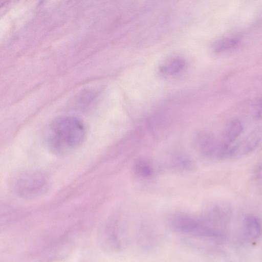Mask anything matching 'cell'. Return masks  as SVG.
Returning <instances> with one entry per match:
<instances>
[{
	"instance_id": "1",
	"label": "cell",
	"mask_w": 262,
	"mask_h": 262,
	"mask_svg": "<svg viewBox=\"0 0 262 262\" xmlns=\"http://www.w3.org/2000/svg\"><path fill=\"white\" fill-rule=\"evenodd\" d=\"M86 137V128L77 117L62 116L50 125L47 142L49 148L55 154L63 155L78 148Z\"/></svg>"
},
{
	"instance_id": "2",
	"label": "cell",
	"mask_w": 262,
	"mask_h": 262,
	"mask_svg": "<svg viewBox=\"0 0 262 262\" xmlns=\"http://www.w3.org/2000/svg\"><path fill=\"white\" fill-rule=\"evenodd\" d=\"M46 186V179L37 172L25 173L18 178L16 183L17 193L26 198L37 196L45 190Z\"/></svg>"
},
{
	"instance_id": "3",
	"label": "cell",
	"mask_w": 262,
	"mask_h": 262,
	"mask_svg": "<svg viewBox=\"0 0 262 262\" xmlns=\"http://www.w3.org/2000/svg\"><path fill=\"white\" fill-rule=\"evenodd\" d=\"M231 144L209 134L203 135L199 140V147L203 154L213 158L230 157L232 146Z\"/></svg>"
},
{
	"instance_id": "4",
	"label": "cell",
	"mask_w": 262,
	"mask_h": 262,
	"mask_svg": "<svg viewBox=\"0 0 262 262\" xmlns=\"http://www.w3.org/2000/svg\"><path fill=\"white\" fill-rule=\"evenodd\" d=\"M262 138L260 131L255 130L249 133L231 148V157H239L250 153L259 144Z\"/></svg>"
},
{
	"instance_id": "5",
	"label": "cell",
	"mask_w": 262,
	"mask_h": 262,
	"mask_svg": "<svg viewBox=\"0 0 262 262\" xmlns=\"http://www.w3.org/2000/svg\"><path fill=\"white\" fill-rule=\"evenodd\" d=\"M243 234L250 240L256 239L261 234V225L258 219L253 216L246 217L243 223Z\"/></svg>"
},
{
	"instance_id": "6",
	"label": "cell",
	"mask_w": 262,
	"mask_h": 262,
	"mask_svg": "<svg viewBox=\"0 0 262 262\" xmlns=\"http://www.w3.org/2000/svg\"><path fill=\"white\" fill-rule=\"evenodd\" d=\"M243 130V125L238 119H233L226 125L223 131V140L231 144L241 135Z\"/></svg>"
},
{
	"instance_id": "7",
	"label": "cell",
	"mask_w": 262,
	"mask_h": 262,
	"mask_svg": "<svg viewBox=\"0 0 262 262\" xmlns=\"http://www.w3.org/2000/svg\"><path fill=\"white\" fill-rule=\"evenodd\" d=\"M184 66L185 61L182 58H176L162 66L160 70L163 74L173 75L180 72Z\"/></svg>"
},
{
	"instance_id": "8",
	"label": "cell",
	"mask_w": 262,
	"mask_h": 262,
	"mask_svg": "<svg viewBox=\"0 0 262 262\" xmlns=\"http://www.w3.org/2000/svg\"><path fill=\"white\" fill-rule=\"evenodd\" d=\"M238 36L233 35L222 38L216 42L214 50L216 52H223L235 47L239 42Z\"/></svg>"
},
{
	"instance_id": "9",
	"label": "cell",
	"mask_w": 262,
	"mask_h": 262,
	"mask_svg": "<svg viewBox=\"0 0 262 262\" xmlns=\"http://www.w3.org/2000/svg\"><path fill=\"white\" fill-rule=\"evenodd\" d=\"M136 170L141 176L146 177L151 173V169L148 164L145 161H139L136 165Z\"/></svg>"
},
{
	"instance_id": "10",
	"label": "cell",
	"mask_w": 262,
	"mask_h": 262,
	"mask_svg": "<svg viewBox=\"0 0 262 262\" xmlns=\"http://www.w3.org/2000/svg\"><path fill=\"white\" fill-rule=\"evenodd\" d=\"M256 116L258 118L262 119V103L259 104L258 108H257Z\"/></svg>"
}]
</instances>
